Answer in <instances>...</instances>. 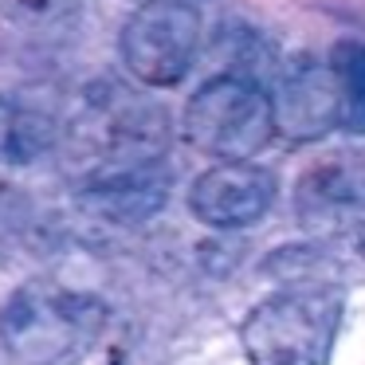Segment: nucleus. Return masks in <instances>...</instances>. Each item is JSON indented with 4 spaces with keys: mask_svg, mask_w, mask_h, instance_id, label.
Listing matches in <instances>:
<instances>
[{
    "mask_svg": "<svg viewBox=\"0 0 365 365\" xmlns=\"http://www.w3.org/2000/svg\"><path fill=\"white\" fill-rule=\"evenodd\" d=\"M56 138H59V126L51 114L0 95V161L32 165L36 158H43L56 145Z\"/></svg>",
    "mask_w": 365,
    "mask_h": 365,
    "instance_id": "1a4fd4ad",
    "label": "nucleus"
},
{
    "mask_svg": "<svg viewBox=\"0 0 365 365\" xmlns=\"http://www.w3.org/2000/svg\"><path fill=\"white\" fill-rule=\"evenodd\" d=\"M357 252H361V259H365V228L357 232Z\"/></svg>",
    "mask_w": 365,
    "mask_h": 365,
    "instance_id": "f8f14e48",
    "label": "nucleus"
},
{
    "mask_svg": "<svg viewBox=\"0 0 365 365\" xmlns=\"http://www.w3.org/2000/svg\"><path fill=\"white\" fill-rule=\"evenodd\" d=\"M338 326V287H287L244 318L240 341L252 365H326Z\"/></svg>",
    "mask_w": 365,
    "mask_h": 365,
    "instance_id": "f03ea898",
    "label": "nucleus"
},
{
    "mask_svg": "<svg viewBox=\"0 0 365 365\" xmlns=\"http://www.w3.org/2000/svg\"><path fill=\"white\" fill-rule=\"evenodd\" d=\"M299 224L314 236L365 228V158H326L302 173L294 189Z\"/></svg>",
    "mask_w": 365,
    "mask_h": 365,
    "instance_id": "0eeeda50",
    "label": "nucleus"
},
{
    "mask_svg": "<svg viewBox=\"0 0 365 365\" xmlns=\"http://www.w3.org/2000/svg\"><path fill=\"white\" fill-rule=\"evenodd\" d=\"M173 189V169L161 158L150 161H114L98 165L79 189V200L87 212L114 224H142L158 216Z\"/></svg>",
    "mask_w": 365,
    "mask_h": 365,
    "instance_id": "6e6552de",
    "label": "nucleus"
},
{
    "mask_svg": "<svg viewBox=\"0 0 365 365\" xmlns=\"http://www.w3.org/2000/svg\"><path fill=\"white\" fill-rule=\"evenodd\" d=\"M106 330V307L95 294L28 283L0 314V341L20 365H75Z\"/></svg>",
    "mask_w": 365,
    "mask_h": 365,
    "instance_id": "f257e3e1",
    "label": "nucleus"
},
{
    "mask_svg": "<svg viewBox=\"0 0 365 365\" xmlns=\"http://www.w3.org/2000/svg\"><path fill=\"white\" fill-rule=\"evenodd\" d=\"M271 95V118L275 134L291 142H314L341 126V91L330 63H318L314 56H299L279 71Z\"/></svg>",
    "mask_w": 365,
    "mask_h": 365,
    "instance_id": "39448f33",
    "label": "nucleus"
},
{
    "mask_svg": "<svg viewBox=\"0 0 365 365\" xmlns=\"http://www.w3.org/2000/svg\"><path fill=\"white\" fill-rule=\"evenodd\" d=\"M275 192L279 181L271 169L252 165V161H220L192 181L189 208L200 224L232 232L263 220L275 205Z\"/></svg>",
    "mask_w": 365,
    "mask_h": 365,
    "instance_id": "423d86ee",
    "label": "nucleus"
},
{
    "mask_svg": "<svg viewBox=\"0 0 365 365\" xmlns=\"http://www.w3.org/2000/svg\"><path fill=\"white\" fill-rule=\"evenodd\" d=\"M330 67L341 91V126L349 134H365V43L338 40L330 48Z\"/></svg>",
    "mask_w": 365,
    "mask_h": 365,
    "instance_id": "9d476101",
    "label": "nucleus"
},
{
    "mask_svg": "<svg viewBox=\"0 0 365 365\" xmlns=\"http://www.w3.org/2000/svg\"><path fill=\"white\" fill-rule=\"evenodd\" d=\"M205 43L200 12L185 0H145L118 40L122 67L153 91L177 87L192 71Z\"/></svg>",
    "mask_w": 365,
    "mask_h": 365,
    "instance_id": "20e7f679",
    "label": "nucleus"
},
{
    "mask_svg": "<svg viewBox=\"0 0 365 365\" xmlns=\"http://www.w3.org/2000/svg\"><path fill=\"white\" fill-rule=\"evenodd\" d=\"M83 0H0V12L16 24H32V28H48L59 20H71L79 12Z\"/></svg>",
    "mask_w": 365,
    "mask_h": 365,
    "instance_id": "9b49d317",
    "label": "nucleus"
},
{
    "mask_svg": "<svg viewBox=\"0 0 365 365\" xmlns=\"http://www.w3.org/2000/svg\"><path fill=\"white\" fill-rule=\"evenodd\" d=\"M181 130L216 161H252L275 138L271 95L255 75L220 71L185 103Z\"/></svg>",
    "mask_w": 365,
    "mask_h": 365,
    "instance_id": "7ed1b4c3",
    "label": "nucleus"
},
{
    "mask_svg": "<svg viewBox=\"0 0 365 365\" xmlns=\"http://www.w3.org/2000/svg\"><path fill=\"white\" fill-rule=\"evenodd\" d=\"M185 4H192V0H185Z\"/></svg>",
    "mask_w": 365,
    "mask_h": 365,
    "instance_id": "ddd939ff",
    "label": "nucleus"
}]
</instances>
